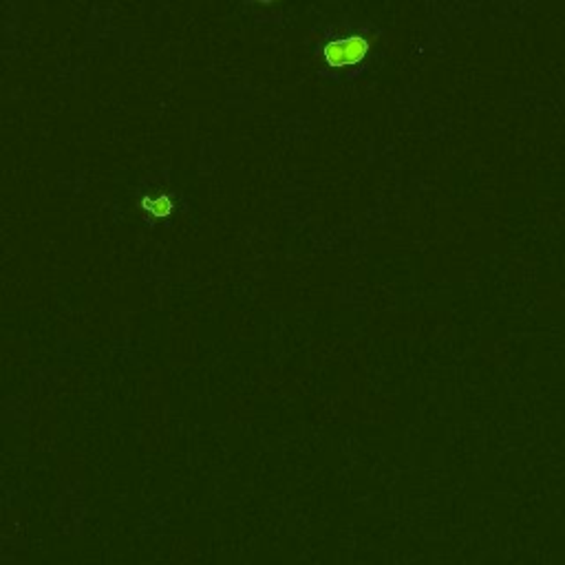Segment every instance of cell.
I'll return each instance as SVG.
<instances>
[{
    "label": "cell",
    "mask_w": 565,
    "mask_h": 565,
    "mask_svg": "<svg viewBox=\"0 0 565 565\" xmlns=\"http://www.w3.org/2000/svg\"><path fill=\"white\" fill-rule=\"evenodd\" d=\"M369 53V40L363 36H351L345 40H333L325 47V60L329 66L358 64Z\"/></svg>",
    "instance_id": "obj_1"
},
{
    "label": "cell",
    "mask_w": 565,
    "mask_h": 565,
    "mask_svg": "<svg viewBox=\"0 0 565 565\" xmlns=\"http://www.w3.org/2000/svg\"><path fill=\"white\" fill-rule=\"evenodd\" d=\"M142 208H144L146 212H150L152 217H157V219H164V217H168V214L172 212L175 203H172V199L166 197V195L157 197V199L144 197V199H142Z\"/></svg>",
    "instance_id": "obj_2"
}]
</instances>
